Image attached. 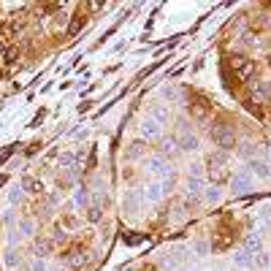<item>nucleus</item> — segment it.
I'll return each mask as SVG.
<instances>
[{"instance_id":"1","label":"nucleus","mask_w":271,"mask_h":271,"mask_svg":"<svg viewBox=\"0 0 271 271\" xmlns=\"http://www.w3.org/2000/svg\"><path fill=\"white\" fill-rule=\"evenodd\" d=\"M144 171H147L152 179H157V182H160V179H165V177H168V174H174L171 163L165 160L163 155H152V157H147V160H144Z\"/></svg>"},{"instance_id":"2","label":"nucleus","mask_w":271,"mask_h":271,"mask_svg":"<svg viewBox=\"0 0 271 271\" xmlns=\"http://www.w3.org/2000/svg\"><path fill=\"white\" fill-rule=\"evenodd\" d=\"M212 139H214V144L222 147V149H233V147H236V133L230 130L228 125L212 127Z\"/></svg>"},{"instance_id":"3","label":"nucleus","mask_w":271,"mask_h":271,"mask_svg":"<svg viewBox=\"0 0 271 271\" xmlns=\"http://www.w3.org/2000/svg\"><path fill=\"white\" fill-rule=\"evenodd\" d=\"M230 190H233L236 195H247V193H252L255 190V179H252V174L250 171H239L233 179H230Z\"/></svg>"},{"instance_id":"4","label":"nucleus","mask_w":271,"mask_h":271,"mask_svg":"<svg viewBox=\"0 0 271 271\" xmlns=\"http://www.w3.org/2000/svg\"><path fill=\"white\" fill-rule=\"evenodd\" d=\"M163 195H165L163 182H157V179H149L147 185L141 187V198H144L147 204H157V201H163Z\"/></svg>"},{"instance_id":"5","label":"nucleus","mask_w":271,"mask_h":271,"mask_svg":"<svg viewBox=\"0 0 271 271\" xmlns=\"http://www.w3.org/2000/svg\"><path fill=\"white\" fill-rule=\"evenodd\" d=\"M230 65H233L239 82H250L252 74H255V62L250 57H233V60H230Z\"/></svg>"},{"instance_id":"6","label":"nucleus","mask_w":271,"mask_h":271,"mask_svg":"<svg viewBox=\"0 0 271 271\" xmlns=\"http://www.w3.org/2000/svg\"><path fill=\"white\" fill-rule=\"evenodd\" d=\"M163 266H165V268H174V271L185 268V266H187V260H185V247H174V250L165 252Z\"/></svg>"},{"instance_id":"7","label":"nucleus","mask_w":271,"mask_h":271,"mask_svg":"<svg viewBox=\"0 0 271 271\" xmlns=\"http://www.w3.org/2000/svg\"><path fill=\"white\" fill-rule=\"evenodd\" d=\"M139 136H141V141H157L163 136V127L155 122V119H144V122L139 125Z\"/></svg>"},{"instance_id":"8","label":"nucleus","mask_w":271,"mask_h":271,"mask_svg":"<svg viewBox=\"0 0 271 271\" xmlns=\"http://www.w3.org/2000/svg\"><path fill=\"white\" fill-rule=\"evenodd\" d=\"M206 177L212 179V185H220L222 179L228 177V168H225V160L222 157H212L209 168H206Z\"/></svg>"},{"instance_id":"9","label":"nucleus","mask_w":271,"mask_h":271,"mask_svg":"<svg viewBox=\"0 0 271 271\" xmlns=\"http://www.w3.org/2000/svg\"><path fill=\"white\" fill-rule=\"evenodd\" d=\"M177 144H179V149H185V152H195V149H198V136H195V133L185 125V127L179 130Z\"/></svg>"},{"instance_id":"10","label":"nucleus","mask_w":271,"mask_h":271,"mask_svg":"<svg viewBox=\"0 0 271 271\" xmlns=\"http://www.w3.org/2000/svg\"><path fill=\"white\" fill-rule=\"evenodd\" d=\"M242 250L244 252H260L263 250V233H260V230H252V233H247L244 236V247H242Z\"/></svg>"},{"instance_id":"11","label":"nucleus","mask_w":271,"mask_h":271,"mask_svg":"<svg viewBox=\"0 0 271 271\" xmlns=\"http://www.w3.org/2000/svg\"><path fill=\"white\" fill-rule=\"evenodd\" d=\"M149 119H155L160 127H165V125L171 122V111L165 109V106H152V109H149Z\"/></svg>"},{"instance_id":"12","label":"nucleus","mask_w":271,"mask_h":271,"mask_svg":"<svg viewBox=\"0 0 271 271\" xmlns=\"http://www.w3.org/2000/svg\"><path fill=\"white\" fill-rule=\"evenodd\" d=\"M206 177V165L201 160H193V163H187V179H198V182H204Z\"/></svg>"},{"instance_id":"13","label":"nucleus","mask_w":271,"mask_h":271,"mask_svg":"<svg viewBox=\"0 0 271 271\" xmlns=\"http://www.w3.org/2000/svg\"><path fill=\"white\" fill-rule=\"evenodd\" d=\"M204 198H206V204H220L222 201V187L220 185H209V187H204Z\"/></svg>"},{"instance_id":"14","label":"nucleus","mask_w":271,"mask_h":271,"mask_svg":"<svg viewBox=\"0 0 271 271\" xmlns=\"http://www.w3.org/2000/svg\"><path fill=\"white\" fill-rule=\"evenodd\" d=\"M250 168H252L255 177H260V179L271 177V165H268V163H263V160H250Z\"/></svg>"},{"instance_id":"15","label":"nucleus","mask_w":271,"mask_h":271,"mask_svg":"<svg viewBox=\"0 0 271 271\" xmlns=\"http://www.w3.org/2000/svg\"><path fill=\"white\" fill-rule=\"evenodd\" d=\"M233 266H239V268H252V255L244 252V250L233 252Z\"/></svg>"},{"instance_id":"16","label":"nucleus","mask_w":271,"mask_h":271,"mask_svg":"<svg viewBox=\"0 0 271 271\" xmlns=\"http://www.w3.org/2000/svg\"><path fill=\"white\" fill-rule=\"evenodd\" d=\"M17 230L22 236H36V220H30V217H22L17 222Z\"/></svg>"},{"instance_id":"17","label":"nucleus","mask_w":271,"mask_h":271,"mask_svg":"<svg viewBox=\"0 0 271 271\" xmlns=\"http://www.w3.org/2000/svg\"><path fill=\"white\" fill-rule=\"evenodd\" d=\"M84 263H87V252L84 250H74V252L68 255V266L71 268H82Z\"/></svg>"},{"instance_id":"18","label":"nucleus","mask_w":271,"mask_h":271,"mask_svg":"<svg viewBox=\"0 0 271 271\" xmlns=\"http://www.w3.org/2000/svg\"><path fill=\"white\" fill-rule=\"evenodd\" d=\"M22 198H25V190H22V185H14L9 190V195H6V201H9V206H17L22 204Z\"/></svg>"},{"instance_id":"19","label":"nucleus","mask_w":271,"mask_h":271,"mask_svg":"<svg viewBox=\"0 0 271 271\" xmlns=\"http://www.w3.org/2000/svg\"><path fill=\"white\" fill-rule=\"evenodd\" d=\"M60 165H62L65 171H76V168H79V157H76L74 152H65V155L60 157Z\"/></svg>"},{"instance_id":"20","label":"nucleus","mask_w":271,"mask_h":271,"mask_svg":"<svg viewBox=\"0 0 271 271\" xmlns=\"http://www.w3.org/2000/svg\"><path fill=\"white\" fill-rule=\"evenodd\" d=\"M190 250L195 252V258H206V255H209V250H212V247H209V242H204V239H195V242H193V247H190Z\"/></svg>"},{"instance_id":"21","label":"nucleus","mask_w":271,"mask_h":271,"mask_svg":"<svg viewBox=\"0 0 271 271\" xmlns=\"http://www.w3.org/2000/svg\"><path fill=\"white\" fill-rule=\"evenodd\" d=\"M252 92H255V98H268V92H271V84H268V82H263V79H260V82H255V84H252Z\"/></svg>"},{"instance_id":"22","label":"nucleus","mask_w":271,"mask_h":271,"mask_svg":"<svg viewBox=\"0 0 271 271\" xmlns=\"http://www.w3.org/2000/svg\"><path fill=\"white\" fill-rule=\"evenodd\" d=\"M160 144H163V157H168V155H177V152H179L177 139H160Z\"/></svg>"},{"instance_id":"23","label":"nucleus","mask_w":271,"mask_h":271,"mask_svg":"<svg viewBox=\"0 0 271 271\" xmlns=\"http://www.w3.org/2000/svg\"><path fill=\"white\" fill-rule=\"evenodd\" d=\"M268 263H271V258L263 250L260 252H252V268H266Z\"/></svg>"},{"instance_id":"24","label":"nucleus","mask_w":271,"mask_h":271,"mask_svg":"<svg viewBox=\"0 0 271 271\" xmlns=\"http://www.w3.org/2000/svg\"><path fill=\"white\" fill-rule=\"evenodd\" d=\"M141 155H144V141H133V144L127 147V157H130V160H139Z\"/></svg>"},{"instance_id":"25","label":"nucleus","mask_w":271,"mask_h":271,"mask_svg":"<svg viewBox=\"0 0 271 271\" xmlns=\"http://www.w3.org/2000/svg\"><path fill=\"white\" fill-rule=\"evenodd\" d=\"M185 190H187V195L193 198V195H198V193H204V182H198V179H187V182H185Z\"/></svg>"},{"instance_id":"26","label":"nucleus","mask_w":271,"mask_h":271,"mask_svg":"<svg viewBox=\"0 0 271 271\" xmlns=\"http://www.w3.org/2000/svg\"><path fill=\"white\" fill-rule=\"evenodd\" d=\"M139 195H141V193H136V190L125 195V209H127V212H136V209H139Z\"/></svg>"},{"instance_id":"27","label":"nucleus","mask_w":271,"mask_h":271,"mask_svg":"<svg viewBox=\"0 0 271 271\" xmlns=\"http://www.w3.org/2000/svg\"><path fill=\"white\" fill-rule=\"evenodd\" d=\"M193 117L198 119V122H206V119H209V109L201 106V103H195V106H193Z\"/></svg>"},{"instance_id":"28","label":"nucleus","mask_w":271,"mask_h":271,"mask_svg":"<svg viewBox=\"0 0 271 271\" xmlns=\"http://www.w3.org/2000/svg\"><path fill=\"white\" fill-rule=\"evenodd\" d=\"M100 217H103V209H100V204H92L90 209H87V220H90V222H98Z\"/></svg>"},{"instance_id":"29","label":"nucleus","mask_w":271,"mask_h":271,"mask_svg":"<svg viewBox=\"0 0 271 271\" xmlns=\"http://www.w3.org/2000/svg\"><path fill=\"white\" fill-rule=\"evenodd\" d=\"M19 185H22V190H30V193H41V185L36 179H22Z\"/></svg>"},{"instance_id":"30","label":"nucleus","mask_w":271,"mask_h":271,"mask_svg":"<svg viewBox=\"0 0 271 271\" xmlns=\"http://www.w3.org/2000/svg\"><path fill=\"white\" fill-rule=\"evenodd\" d=\"M17 263H19V255H17V250H9V252H6V266L14 268Z\"/></svg>"},{"instance_id":"31","label":"nucleus","mask_w":271,"mask_h":271,"mask_svg":"<svg viewBox=\"0 0 271 271\" xmlns=\"http://www.w3.org/2000/svg\"><path fill=\"white\" fill-rule=\"evenodd\" d=\"M163 95H165V98H179V90H177V87H165V90H163Z\"/></svg>"},{"instance_id":"32","label":"nucleus","mask_w":271,"mask_h":271,"mask_svg":"<svg viewBox=\"0 0 271 271\" xmlns=\"http://www.w3.org/2000/svg\"><path fill=\"white\" fill-rule=\"evenodd\" d=\"M33 271H46V260L44 258H36L33 260Z\"/></svg>"},{"instance_id":"33","label":"nucleus","mask_w":271,"mask_h":271,"mask_svg":"<svg viewBox=\"0 0 271 271\" xmlns=\"http://www.w3.org/2000/svg\"><path fill=\"white\" fill-rule=\"evenodd\" d=\"M76 204H79V206H84V190H82V187L76 190Z\"/></svg>"},{"instance_id":"34","label":"nucleus","mask_w":271,"mask_h":271,"mask_svg":"<svg viewBox=\"0 0 271 271\" xmlns=\"http://www.w3.org/2000/svg\"><path fill=\"white\" fill-rule=\"evenodd\" d=\"M268 65H271V54H268Z\"/></svg>"},{"instance_id":"35","label":"nucleus","mask_w":271,"mask_h":271,"mask_svg":"<svg viewBox=\"0 0 271 271\" xmlns=\"http://www.w3.org/2000/svg\"><path fill=\"white\" fill-rule=\"evenodd\" d=\"M147 271H157V268H147Z\"/></svg>"}]
</instances>
